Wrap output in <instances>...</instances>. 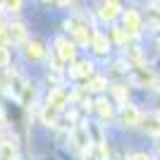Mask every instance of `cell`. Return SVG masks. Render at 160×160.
I'll use <instances>...</instances> for the list:
<instances>
[{
  "mask_svg": "<svg viewBox=\"0 0 160 160\" xmlns=\"http://www.w3.org/2000/svg\"><path fill=\"white\" fill-rule=\"evenodd\" d=\"M67 29H69V33L74 36L77 43H88L91 36H93L91 24H88L84 17H69V19H67Z\"/></svg>",
  "mask_w": 160,
  "mask_h": 160,
  "instance_id": "1",
  "label": "cell"
},
{
  "mask_svg": "<svg viewBox=\"0 0 160 160\" xmlns=\"http://www.w3.org/2000/svg\"><path fill=\"white\" fill-rule=\"evenodd\" d=\"M112 91H115V96H117V100H120V103H127V93H124V86L115 84V86H112Z\"/></svg>",
  "mask_w": 160,
  "mask_h": 160,
  "instance_id": "21",
  "label": "cell"
},
{
  "mask_svg": "<svg viewBox=\"0 0 160 160\" xmlns=\"http://www.w3.org/2000/svg\"><path fill=\"white\" fill-rule=\"evenodd\" d=\"M88 43H91V48H93L98 55H105L108 50H110V41H108V36H103V33H93Z\"/></svg>",
  "mask_w": 160,
  "mask_h": 160,
  "instance_id": "12",
  "label": "cell"
},
{
  "mask_svg": "<svg viewBox=\"0 0 160 160\" xmlns=\"http://www.w3.org/2000/svg\"><path fill=\"white\" fill-rule=\"evenodd\" d=\"M55 50H58V58H60L62 62L74 60V41H69V38H65V36H60V38L55 41Z\"/></svg>",
  "mask_w": 160,
  "mask_h": 160,
  "instance_id": "7",
  "label": "cell"
},
{
  "mask_svg": "<svg viewBox=\"0 0 160 160\" xmlns=\"http://www.w3.org/2000/svg\"><path fill=\"white\" fill-rule=\"evenodd\" d=\"M105 86H108V81L103 79V77H93V74H91V77H88V86H86V91H96V93H98V91H103Z\"/></svg>",
  "mask_w": 160,
  "mask_h": 160,
  "instance_id": "17",
  "label": "cell"
},
{
  "mask_svg": "<svg viewBox=\"0 0 160 160\" xmlns=\"http://www.w3.org/2000/svg\"><path fill=\"white\" fill-rule=\"evenodd\" d=\"M2 129H5V122H2V115H0V134H2Z\"/></svg>",
  "mask_w": 160,
  "mask_h": 160,
  "instance_id": "25",
  "label": "cell"
},
{
  "mask_svg": "<svg viewBox=\"0 0 160 160\" xmlns=\"http://www.w3.org/2000/svg\"><path fill=\"white\" fill-rule=\"evenodd\" d=\"M43 2H55V0H43Z\"/></svg>",
  "mask_w": 160,
  "mask_h": 160,
  "instance_id": "26",
  "label": "cell"
},
{
  "mask_svg": "<svg viewBox=\"0 0 160 160\" xmlns=\"http://www.w3.org/2000/svg\"><path fill=\"white\" fill-rule=\"evenodd\" d=\"M69 72H72L74 79H88V77L93 74V65L86 62V60H79V62H74V67L69 69Z\"/></svg>",
  "mask_w": 160,
  "mask_h": 160,
  "instance_id": "11",
  "label": "cell"
},
{
  "mask_svg": "<svg viewBox=\"0 0 160 160\" xmlns=\"http://www.w3.org/2000/svg\"><path fill=\"white\" fill-rule=\"evenodd\" d=\"M7 41L10 43H24L27 41V29L22 22H10L7 24Z\"/></svg>",
  "mask_w": 160,
  "mask_h": 160,
  "instance_id": "9",
  "label": "cell"
},
{
  "mask_svg": "<svg viewBox=\"0 0 160 160\" xmlns=\"http://www.w3.org/2000/svg\"><path fill=\"white\" fill-rule=\"evenodd\" d=\"M10 62V50L5 48V43H0V67H5Z\"/></svg>",
  "mask_w": 160,
  "mask_h": 160,
  "instance_id": "20",
  "label": "cell"
},
{
  "mask_svg": "<svg viewBox=\"0 0 160 160\" xmlns=\"http://www.w3.org/2000/svg\"><path fill=\"white\" fill-rule=\"evenodd\" d=\"M132 160H148V158H146V155H141V153H139V155H132Z\"/></svg>",
  "mask_w": 160,
  "mask_h": 160,
  "instance_id": "23",
  "label": "cell"
},
{
  "mask_svg": "<svg viewBox=\"0 0 160 160\" xmlns=\"http://www.w3.org/2000/svg\"><path fill=\"white\" fill-rule=\"evenodd\" d=\"M22 46H24V55H27L29 60H41V58L46 55V48L41 46L38 41H29V38H27Z\"/></svg>",
  "mask_w": 160,
  "mask_h": 160,
  "instance_id": "10",
  "label": "cell"
},
{
  "mask_svg": "<svg viewBox=\"0 0 160 160\" xmlns=\"http://www.w3.org/2000/svg\"><path fill=\"white\" fill-rule=\"evenodd\" d=\"M132 79H134V84H136V86H143V88H158V84H160L158 74H153V72H151V69H148L146 65L134 67Z\"/></svg>",
  "mask_w": 160,
  "mask_h": 160,
  "instance_id": "3",
  "label": "cell"
},
{
  "mask_svg": "<svg viewBox=\"0 0 160 160\" xmlns=\"http://www.w3.org/2000/svg\"><path fill=\"white\" fill-rule=\"evenodd\" d=\"M69 139H72V148L77 153H88L91 151V136H88L86 127H74Z\"/></svg>",
  "mask_w": 160,
  "mask_h": 160,
  "instance_id": "4",
  "label": "cell"
},
{
  "mask_svg": "<svg viewBox=\"0 0 160 160\" xmlns=\"http://www.w3.org/2000/svg\"><path fill=\"white\" fill-rule=\"evenodd\" d=\"M146 24H148V27H153V29H160V5L151 7V14L146 17Z\"/></svg>",
  "mask_w": 160,
  "mask_h": 160,
  "instance_id": "18",
  "label": "cell"
},
{
  "mask_svg": "<svg viewBox=\"0 0 160 160\" xmlns=\"http://www.w3.org/2000/svg\"><path fill=\"white\" fill-rule=\"evenodd\" d=\"M120 0H103L100 2V10H98V14H100V19H105V22H112L117 14H120Z\"/></svg>",
  "mask_w": 160,
  "mask_h": 160,
  "instance_id": "8",
  "label": "cell"
},
{
  "mask_svg": "<svg viewBox=\"0 0 160 160\" xmlns=\"http://www.w3.org/2000/svg\"><path fill=\"white\" fill-rule=\"evenodd\" d=\"M143 29V19H141L139 12H134V10H127V12H122V31L127 33L129 38H136Z\"/></svg>",
  "mask_w": 160,
  "mask_h": 160,
  "instance_id": "2",
  "label": "cell"
},
{
  "mask_svg": "<svg viewBox=\"0 0 160 160\" xmlns=\"http://www.w3.org/2000/svg\"><path fill=\"white\" fill-rule=\"evenodd\" d=\"M120 120H122V124H127V127H136L141 122V110L136 105H132V103H122Z\"/></svg>",
  "mask_w": 160,
  "mask_h": 160,
  "instance_id": "6",
  "label": "cell"
},
{
  "mask_svg": "<svg viewBox=\"0 0 160 160\" xmlns=\"http://www.w3.org/2000/svg\"><path fill=\"white\" fill-rule=\"evenodd\" d=\"M22 7V0H0V10L5 12H19Z\"/></svg>",
  "mask_w": 160,
  "mask_h": 160,
  "instance_id": "19",
  "label": "cell"
},
{
  "mask_svg": "<svg viewBox=\"0 0 160 160\" xmlns=\"http://www.w3.org/2000/svg\"><path fill=\"white\" fill-rule=\"evenodd\" d=\"M93 105H96V110H98V115L103 117V120H110V117H112V108H110V103H108V100L100 98V100H96Z\"/></svg>",
  "mask_w": 160,
  "mask_h": 160,
  "instance_id": "16",
  "label": "cell"
},
{
  "mask_svg": "<svg viewBox=\"0 0 160 160\" xmlns=\"http://www.w3.org/2000/svg\"><path fill=\"white\" fill-rule=\"evenodd\" d=\"M0 158L17 160V143H14V139H5L0 143Z\"/></svg>",
  "mask_w": 160,
  "mask_h": 160,
  "instance_id": "14",
  "label": "cell"
},
{
  "mask_svg": "<svg viewBox=\"0 0 160 160\" xmlns=\"http://www.w3.org/2000/svg\"><path fill=\"white\" fill-rule=\"evenodd\" d=\"M60 112H62V110H55V108L46 105V110L41 112V117H43V122H46V124L55 127V124H58V120H60Z\"/></svg>",
  "mask_w": 160,
  "mask_h": 160,
  "instance_id": "15",
  "label": "cell"
},
{
  "mask_svg": "<svg viewBox=\"0 0 160 160\" xmlns=\"http://www.w3.org/2000/svg\"><path fill=\"white\" fill-rule=\"evenodd\" d=\"M155 2H158V5H160V0H155Z\"/></svg>",
  "mask_w": 160,
  "mask_h": 160,
  "instance_id": "27",
  "label": "cell"
},
{
  "mask_svg": "<svg viewBox=\"0 0 160 160\" xmlns=\"http://www.w3.org/2000/svg\"><path fill=\"white\" fill-rule=\"evenodd\" d=\"M55 2H60V5H69L72 0H55Z\"/></svg>",
  "mask_w": 160,
  "mask_h": 160,
  "instance_id": "24",
  "label": "cell"
},
{
  "mask_svg": "<svg viewBox=\"0 0 160 160\" xmlns=\"http://www.w3.org/2000/svg\"><path fill=\"white\" fill-rule=\"evenodd\" d=\"M69 98H72V93H69L67 88L55 86L53 91H50V96H48V105L55 108V110H65L67 103H69Z\"/></svg>",
  "mask_w": 160,
  "mask_h": 160,
  "instance_id": "5",
  "label": "cell"
},
{
  "mask_svg": "<svg viewBox=\"0 0 160 160\" xmlns=\"http://www.w3.org/2000/svg\"><path fill=\"white\" fill-rule=\"evenodd\" d=\"M7 41V24H5V19L0 17V43H5Z\"/></svg>",
  "mask_w": 160,
  "mask_h": 160,
  "instance_id": "22",
  "label": "cell"
},
{
  "mask_svg": "<svg viewBox=\"0 0 160 160\" xmlns=\"http://www.w3.org/2000/svg\"><path fill=\"white\" fill-rule=\"evenodd\" d=\"M141 127L146 129L148 134H160V115H141V122H139Z\"/></svg>",
  "mask_w": 160,
  "mask_h": 160,
  "instance_id": "13",
  "label": "cell"
}]
</instances>
